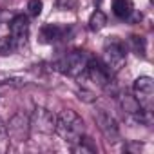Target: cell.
Returning a JSON list of instances; mask_svg holds the SVG:
<instances>
[{
  "mask_svg": "<svg viewBox=\"0 0 154 154\" xmlns=\"http://www.w3.org/2000/svg\"><path fill=\"white\" fill-rule=\"evenodd\" d=\"M6 136H8V123L0 118V141H2Z\"/></svg>",
  "mask_w": 154,
  "mask_h": 154,
  "instance_id": "d6986e66",
  "label": "cell"
},
{
  "mask_svg": "<svg viewBox=\"0 0 154 154\" xmlns=\"http://www.w3.org/2000/svg\"><path fill=\"white\" fill-rule=\"evenodd\" d=\"M85 72H87V76H89V80H91L94 85L102 87V89L111 82V72H109L107 67H105L102 62H98V60H91V58H89V63H87Z\"/></svg>",
  "mask_w": 154,
  "mask_h": 154,
  "instance_id": "9c48e42d",
  "label": "cell"
},
{
  "mask_svg": "<svg viewBox=\"0 0 154 154\" xmlns=\"http://www.w3.org/2000/svg\"><path fill=\"white\" fill-rule=\"evenodd\" d=\"M65 33H67V27H62L56 24H45L40 29V40L44 44H53V42L62 40L65 36Z\"/></svg>",
  "mask_w": 154,
  "mask_h": 154,
  "instance_id": "8fae6325",
  "label": "cell"
},
{
  "mask_svg": "<svg viewBox=\"0 0 154 154\" xmlns=\"http://www.w3.org/2000/svg\"><path fill=\"white\" fill-rule=\"evenodd\" d=\"M105 24H107V17H105V13L100 11V9H96V11L91 15V18H89V29L94 31V33L100 31V29H103Z\"/></svg>",
  "mask_w": 154,
  "mask_h": 154,
  "instance_id": "4fadbf2b",
  "label": "cell"
},
{
  "mask_svg": "<svg viewBox=\"0 0 154 154\" xmlns=\"http://www.w3.org/2000/svg\"><path fill=\"white\" fill-rule=\"evenodd\" d=\"M29 122H31V129L42 134H53L56 129V114H53L45 107H36Z\"/></svg>",
  "mask_w": 154,
  "mask_h": 154,
  "instance_id": "277c9868",
  "label": "cell"
},
{
  "mask_svg": "<svg viewBox=\"0 0 154 154\" xmlns=\"http://www.w3.org/2000/svg\"><path fill=\"white\" fill-rule=\"evenodd\" d=\"M15 51V42L11 38V35H6L0 38V56H6V54H11Z\"/></svg>",
  "mask_w": 154,
  "mask_h": 154,
  "instance_id": "9a60e30c",
  "label": "cell"
},
{
  "mask_svg": "<svg viewBox=\"0 0 154 154\" xmlns=\"http://www.w3.org/2000/svg\"><path fill=\"white\" fill-rule=\"evenodd\" d=\"M87 63H89V54L85 51L76 49V51H69L60 60H56L54 62V69L63 72V74H69V76L78 78V76H82L85 72Z\"/></svg>",
  "mask_w": 154,
  "mask_h": 154,
  "instance_id": "7a4b0ae2",
  "label": "cell"
},
{
  "mask_svg": "<svg viewBox=\"0 0 154 154\" xmlns=\"http://www.w3.org/2000/svg\"><path fill=\"white\" fill-rule=\"evenodd\" d=\"M29 132H31V122H29V116L24 114L22 111L17 112L9 123H8V134L13 141H26L29 138Z\"/></svg>",
  "mask_w": 154,
  "mask_h": 154,
  "instance_id": "52a82bcc",
  "label": "cell"
},
{
  "mask_svg": "<svg viewBox=\"0 0 154 154\" xmlns=\"http://www.w3.org/2000/svg\"><path fill=\"white\" fill-rule=\"evenodd\" d=\"M94 120H96V125L102 131V134L107 138V141H112V143L118 141V138H120V127H118V122L114 120V116L111 112H107L105 109H96Z\"/></svg>",
  "mask_w": 154,
  "mask_h": 154,
  "instance_id": "8992f818",
  "label": "cell"
},
{
  "mask_svg": "<svg viewBox=\"0 0 154 154\" xmlns=\"http://www.w3.org/2000/svg\"><path fill=\"white\" fill-rule=\"evenodd\" d=\"M112 13L118 18H122V20L131 18V15L134 13L132 2H131V0H114V2H112Z\"/></svg>",
  "mask_w": 154,
  "mask_h": 154,
  "instance_id": "7c38bea8",
  "label": "cell"
},
{
  "mask_svg": "<svg viewBox=\"0 0 154 154\" xmlns=\"http://www.w3.org/2000/svg\"><path fill=\"white\" fill-rule=\"evenodd\" d=\"M123 150L125 152H131V154H138L141 150V143H138V141H127L123 145Z\"/></svg>",
  "mask_w": 154,
  "mask_h": 154,
  "instance_id": "ac0fdd59",
  "label": "cell"
},
{
  "mask_svg": "<svg viewBox=\"0 0 154 154\" xmlns=\"http://www.w3.org/2000/svg\"><path fill=\"white\" fill-rule=\"evenodd\" d=\"M54 132L71 147L74 143H78L84 134H85V123L82 120V116L72 111V109H63L56 114V129Z\"/></svg>",
  "mask_w": 154,
  "mask_h": 154,
  "instance_id": "6da1fadb",
  "label": "cell"
},
{
  "mask_svg": "<svg viewBox=\"0 0 154 154\" xmlns=\"http://www.w3.org/2000/svg\"><path fill=\"white\" fill-rule=\"evenodd\" d=\"M9 35L15 42V49L22 51L27 47V36H29V20L24 15H17L9 22Z\"/></svg>",
  "mask_w": 154,
  "mask_h": 154,
  "instance_id": "5b68a950",
  "label": "cell"
},
{
  "mask_svg": "<svg viewBox=\"0 0 154 154\" xmlns=\"http://www.w3.org/2000/svg\"><path fill=\"white\" fill-rule=\"evenodd\" d=\"M129 44H131L132 51H134L138 56H145V51H147V44H145V38H143V36L132 35V36L129 38Z\"/></svg>",
  "mask_w": 154,
  "mask_h": 154,
  "instance_id": "5bb4252c",
  "label": "cell"
},
{
  "mask_svg": "<svg viewBox=\"0 0 154 154\" xmlns=\"http://www.w3.org/2000/svg\"><path fill=\"white\" fill-rule=\"evenodd\" d=\"M42 8H44L42 0H29L27 2V15L29 17H38L42 13Z\"/></svg>",
  "mask_w": 154,
  "mask_h": 154,
  "instance_id": "2e32d148",
  "label": "cell"
},
{
  "mask_svg": "<svg viewBox=\"0 0 154 154\" xmlns=\"http://www.w3.org/2000/svg\"><path fill=\"white\" fill-rule=\"evenodd\" d=\"M118 103H120L122 111H123L127 116H131L132 120H134V118L140 114V111L143 109V105L138 102V98L132 96V94H129V93H122V94H118Z\"/></svg>",
  "mask_w": 154,
  "mask_h": 154,
  "instance_id": "30bf717a",
  "label": "cell"
},
{
  "mask_svg": "<svg viewBox=\"0 0 154 154\" xmlns=\"http://www.w3.org/2000/svg\"><path fill=\"white\" fill-rule=\"evenodd\" d=\"M134 96L138 98V102L143 107H150L152 103V96H154V80L150 76H138L134 80Z\"/></svg>",
  "mask_w": 154,
  "mask_h": 154,
  "instance_id": "ba28073f",
  "label": "cell"
},
{
  "mask_svg": "<svg viewBox=\"0 0 154 154\" xmlns=\"http://www.w3.org/2000/svg\"><path fill=\"white\" fill-rule=\"evenodd\" d=\"M76 94H78V98L82 100V102H85V103H93V102H96V94L93 93V91H89V89H78L76 91Z\"/></svg>",
  "mask_w": 154,
  "mask_h": 154,
  "instance_id": "e0dca14e",
  "label": "cell"
},
{
  "mask_svg": "<svg viewBox=\"0 0 154 154\" xmlns=\"http://www.w3.org/2000/svg\"><path fill=\"white\" fill-rule=\"evenodd\" d=\"M102 63L107 67V71L111 74L114 72H120L123 67H125V49L122 45L120 40H116L114 36L109 38L105 42V47H103V60Z\"/></svg>",
  "mask_w": 154,
  "mask_h": 154,
  "instance_id": "3957f363",
  "label": "cell"
}]
</instances>
